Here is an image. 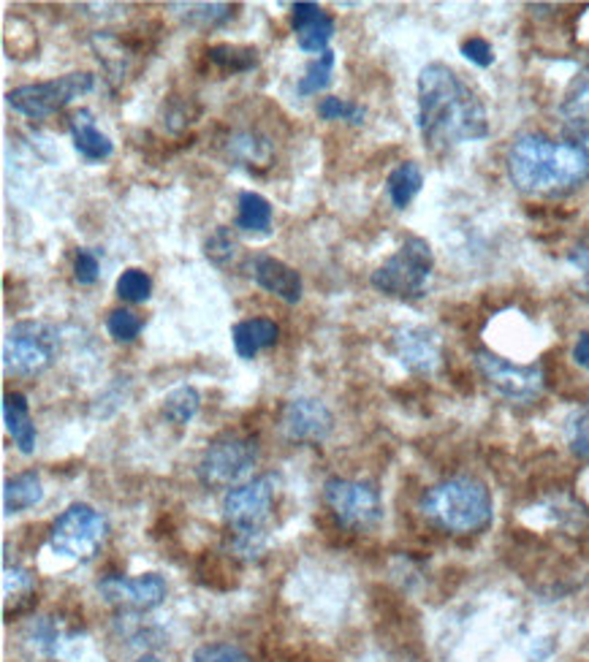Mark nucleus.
Listing matches in <instances>:
<instances>
[{
  "instance_id": "17",
  "label": "nucleus",
  "mask_w": 589,
  "mask_h": 662,
  "mask_svg": "<svg viewBox=\"0 0 589 662\" xmlns=\"http://www.w3.org/2000/svg\"><path fill=\"white\" fill-rule=\"evenodd\" d=\"M68 130H71V139H74L76 152H79L85 161L90 163L106 161V158L114 152L112 139H109L103 130H98L96 117H92L90 109H79V112L71 114Z\"/></svg>"
},
{
  "instance_id": "6",
  "label": "nucleus",
  "mask_w": 589,
  "mask_h": 662,
  "mask_svg": "<svg viewBox=\"0 0 589 662\" xmlns=\"http://www.w3.org/2000/svg\"><path fill=\"white\" fill-rule=\"evenodd\" d=\"M58 355V329L43 321L14 324L3 339V370L9 375H38Z\"/></svg>"
},
{
  "instance_id": "20",
  "label": "nucleus",
  "mask_w": 589,
  "mask_h": 662,
  "mask_svg": "<svg viewBox=\"0 0 589 662\" xmlns=\"http://www.w3.org/2000/svg\"><path fill=\"white\" fill-rule=\"evenodd\" d=\"M43 500V486L41 478L36 473H20L5 478L3 484V511L9 513H22L27 508L38 505Z\"/></svg>"
},
{
  "instance_id": "30",
  "label": "nucleus",
  "mask_w": 589,
  "mask_h": 662,
  "mask_svg": "<svg viewBox=\"0 0 589 662\" xmlns=\"http://www.w3.org/2000/svg\"><path fill=\"white\" fill-rule=\"evenodd\" d=\"M145 321L134 313V310H114L106 321V332L112 334V339L117 342H134L139 337Z\"/></svg>"
},
{
  "instance_id": "1",
  "label": "nucleus",
  "mask_w": 589,
  "mask_h": 662,
  "mask_svg": "<svg viewBox=\"0 0 589 662\" xmlns=\"http://www.w3.org/2000/svg\"><path fill=\"white\" fill-rule=\"evenodd\" d=\"M509 177L522 193L563 196L589 179V123H571L565 139L525 134L509 150Z\"/></svg>"
},
{
  "instance_id": "14",
  "label": "nucleus",
  "mask_w": 589,
  "mask_h": 662,
  "mask_svg": "<svg viewBox=\"0 0 589 662\" xmlns=\"http://www.w3.org/2000/svg\"><path fill=\"white\" fill-rule=\"evenodd\" d=\"M394 353L408 372L429 375L440 364V337L427 326H405L394 334Z\"/></svg>"
},
{
  "instance_id": "16",
  "label": "nucleus",
  "mask_w": 589,
  "mask_h": 662,
  "mask_svg": "<svg viewBox=\"0 0 589 662\" xmlns=\"http://www.w3.org/2000/svg\"><path fill=\"white\" fill-rule=\"evenodd\" d=\"M293 30H297L299 47L304 52L324 54L335 36V20L321 9L318 3H297L293 5Z\"/></svg>"
},
{
  "instance_id": "23",
  "label": "nucleus",
  "mask_w": 589,
  "mask_h": 662,
  "mask_svg": "<svg viewBox=\"0 0 589 662\" xmlns=\"http://www.w3.org/2000/svg\"><path fill=\"white\" fill-rule=\"evenodd\" d=\"M199 408L201 397L193 386H179L163 397V415L177 426L190 424L196 419V413H199Z\"/></svg>"
},
{
  "instance_id": "33",
  "label": "nucleus",
  "mask_w": 589,
  "mask_h": 662,
  "mask_svg": "<svg viewBox=\"0 0 589 662\" xmlns=\"http://www.w3.org/2000/svg\"><path fill=\"white\" fill-rule=\"evenodd\" d=\"M98 270H101V264H98L96 250H90V248L76 250L74 280L79 283V286H92V283L98 280Z\"/></svg>"
},
{
  "instance_id": "25",
  "label": "nucleus",
  "mask_w": 589,
  "mask_h": 662,
  "mask_svg": "<svg viewBox=\"0 0 589 662\" xmlns=\"http://www.w3.org/2000/svg\"><path fill=\"white\" fill-rule=\"evenodd\" d=\"M560 112L568 123H589V68L581 71L565 90Z\"/></svg>"
},
{
  "instance_id": "11",
  "label": "nucleus",
  "mask_w": 589,
  "mask_h": 662,
  "mask_svg": "<svg viewBox=\"0 0 589 662\" xmlns=\"http://www.w3.org/2000/svg\"><path fill=\"white\" fill-rule=\"evenodd\" d=\"M277 478L275 475H261V478L250 480V484L237 486L223 500V513L226 522L231 524L237 533H264L261 524L270 516L272 500H275Z\"/></svg>"
},
{
  "instance_id": "31",
  "label": "nucleus",
  "mask_w": 589,
  "mask_h": 662,
  "mask_svg": "<svg viewBox=\"0 0 589 662\" xmlns=\"http://www.w3.org/2000/svg\"><path fill=\"white\" fill-rule=\"evenodd\" d=\"M36 592V582L27 571L22 567H5L3 571V600L11 603V600H25Z\"/></svg>"
},
{
  "instance_id": "13",
  "label": "nucleus",
  "mask_w": 589,
  "mask_h": 662,
  "mask_svg": "<svg viewBox=\"0 0 589 662\" xmlns=\"http://www.w3.org/2000/svg\"><path fill=\"white\" fill-rule=\"evenodd\" d=\"M335 415L321 399L299 397L283 413V432L293 442H321L329 437Z\"/></svg>"
},
{
  "instance_id": "5",
  "label": "nucleus",
  "mask_w": 589,
  "mask_h": 662,
  "mask_svg": "<svg viewBox=\"0 0 589 662\" xmlns=\"http://www.w3.org/2000/svg\"><path fill=\"white\" fill-rule=\"evenodd\" d=\"M106 519L90 505L65 508L49 529V549L68 560H90L106 540Z\"/></svg>"
},
{
  "instance_id": "3",
  "label": "nucleus",
  "mask_w": 589,
  "mask_h": 662,
  "mask_svg": "<svg viewBox=\"0 0 589 662\" xmlns=\"http://www.w3.org/2000/svg\"><path fill=\"white\" fill-rule=\"evenodd\" d=\"M418 508L427 522L454 535L481 533L492 522V495L481 480L467 475L435 484Z\"/></svg>"
},
{
  "instance_id": "27",
  "label": "nucleus",
  "mask_w": 589,
  "mask_h": 662,
  "mask_svg": "<svg viewBox=\"0 0 589 662\" xmlns=\"http://www.w3.org/2000/svg\"><path fill=\"white\" fill-rule=\"evenodd\" d=\"M152 293V280L147 272L141 270H125L117 280V297L130 304L147 302Z\"/></svg>"
},
{
  "instance_id": "22",
  "label": "nucleus",
  "mask_w": 589,
  "mask_h": 662,
  "mask_svg": "<svg viewBox=\"0 0 589 662\" xmlns=\"http://www.w3.org/2000/svg\"><path fill=\"white\" fill-rule=\"evenodd\" d=\"M237 228L250 234H266L272 228V204L261 193L245 190L239 193V212Z\"/></svg>"
},
{
  "instance_id": "19",
  "label": "nucleus",
  "mask_w": 589,
  "mask_h": 662,
  "mask_svg": "<svg viewBox=\"0 0 589 662\" xmlns=\"http://www.w3.org/2000/svg\"><path fill=\"white\" fill-rule=\"evenodd\" d=\"M3 421L11 440L22 453L36 451V426H33L30 408L22 394H5L3 397Z\"/></svg>"
},
{
  "instance_id": "8",
  "label": "nucleus",
  "mask_w": 589,
  "mask_h": 662,
  "mask_svg": "<svg viewBox=\"0 0 589 662\" xmlns=\"http://www.w3.org/2000/svg\"><path fill=\"white\" fill-rule=\"evenodd\" d=\"M255 462H259V451H255L253 440L221 437L201 457L199 478L210 489H228V486H237L239 480L248 478Z\"/></svg>"
},
{
  "instance_id": "15",
  "label": "nucleus",
  "mask_w": 589,
  "mask_h": 662,
  "mask_svg": "<svg viewBox=\"0 0 589 662\" xmlns=\"http://www.w3.org/2000/svg\"><path fill=\"white\" fill-rule=\"evenodd\" d=\"M253 280L259 283L264 291L275 293L277 299L288 304H297L302 299V277L293 266L286 261L275 259V255H255L253 259Z\"/></svg>"
},
{
  "instance_id": "7",
  "label": "nucleus",
  "mask_w": 589,
  "mask_h": 662,
  "mask_svg": "<svg viewBox=\"0 0 589 662\" xmlns=\"http://www.w3.org/2000/svg\"><path fill=\"white\" fill-rule=\"evenodd\" d=\"M92 90V74L87 71H74V74L58 76V79L38 82V85H22L9 92V107L25 117L41 120L49 114L60 112L68 107L74 98L85 96Z\"/></svg>"
},
{
  "instance_id": "39",
  "label": "nucleus",
  "mask_w": 589,
  "mask_h": 662,
  "mask_svg": "<svg viewBox=\"0 0 589 662\" xmlns=\"http://www.w3.org/2000/svg\"><path fill=\"white\" fill-rule=\"evenodd\" d=\"M574 359H576V364L589 366V332L581 334V337H579V342H576V348H574Z\"/></svg>"
},
{
  "instance_id": "24",
  "label": "nucleus",
  "mask_w": 589,
  "mask_h": 662,
  "mask_svg": "<svg viewBox=\"0 0 589 662\" xmlns=\"http://www.w3.org/2000/svg\"><path fill=\"white\" fill-rule=\"evenodd\" d=\"M335 52L331 49H326L324 54H318L315 60H310V65L304 68V76L302 79L297 82V92L302 98H310V96H318L321 90H324L326 85L331 82V71H335Z\"/></svg>"
},
{
  "instance_id": "32",
  "label": "nucleus",
  "mask_w": 589,
  "mask_h": 662,
  "mask_svg": "<svg viewBox=\"0 0 589 662\" xmlns=\"http://www.w3.org/2000/svg\"><path fill=\"white\" fill-rule=\"evenodd\" d=\"M193 662H250L248 654L231 644H206L193 654Z\"/></svg>"
},
{
  "instance_id": "35",
  "label": "nucleus",
  "mask_w": 589,
  "mask_h": 662,
  "mask_svg": "<svg viewBox=\"0 0 589 662\" xmlns=\"http://www.w3.org/2000/svg\"><path fill=\"white\" fill-rule=\"evenodd\" d=\"M462 54H465L473 65H478V68H489V65L494 63L492 43H489L487 38L473 36L467 38V41H462Z\"/></svg>"
},
{
  "instance_id": "4",
  "label": "nucleus",
  "mask_w": 589,
  "mask_h": 662,
  "mask_svg": "<svg viewBox=\"0 0 589 662\" xmlns=\"http://www.w3.org/2000/svg\"><path fill=\"white\" fill-rule=\"evenodd\" d=\"M433 248L427 239L408 237L394 255L384 266L373 272V286L380 293H389L397 299H418L424 297L433 277Z\"/></svg>"
},
{
  "instance_id": "40",
  "label": "nucleus",
  "mask_w": 589,
  "mask_h": 662,
  "mask_svg": "<svg viewBox=\"0 0 589 662\" xmlns=\"http://www.w3.org/2000/svg\"><path fill=\"white\" fill-rule=\"evenodd\" d=\"M139 662H158V660L152 658V654H145V658H139Z\"/></svg>"
},
{
  "instance_id": "28",
  "label": "nucleus",
  "mask_w": 589,
  "mask_h": 662,
  "mask_svg": "<svg viewBox=\"0 0 589 662\" xmlns=\"http://www.w3.org/2000/svg\"><path fill=\"white\" fill-rule=\"evenodd\" d=\"M204 255L212 261V264H217V266L228 264V261H231L234 255H237V239H234L231 228L217 226L215 232H212L210 237H206Z\"/></svg>"
},
{
  "instance_id": "9",
  "label": "nucleus",
  "mask_w": 589,
  "mask_h": 662,
  "mask_svg": "<svg viewBox=\"0 0 589 662\" xmlns=\"http://www.w3.org/2000/svg\"><path fill=\"white\" fill-rule=\"evenodd\" d=\"M324 500L337 522L351 529H369L384 519V502L378 489L367 480L329 478L324 484Z\"/></svg>"
},
{
  "instance_id": "18",
  "label": "nucleus",
  "mask_w": 589,
  "mask_h": 662,
  "mask_svg": "<svg viewBox=\"0 0 589 662\" xmlns=\"http://www.w3.org/2000/svg\"><path fill=\"white\" fill-rule=\"evenodd\" d=\"M277 337H280V329H277L275 321L270 318L239 321L231 329L234 350H237L239 359H253L261 350L272 348V345L277 342Z\"/></svg>"
},
{
  "instance_id": "37",
  "label": "nucleus",
  "mask_w": 589,
  "mask_h": 662,
  "mask_svg": "<svg viewBox=\"0 0 589 662\" xmlns=\"http://www.w3.org/2000/svg\"><path fill=\"white\" fill-rule=\"evenodd\" d=\"M571 448H574V453H579V457L589 459V408L574 421V426H571Z\"/></svg>"
},
{
  "instance_id": "21",
  "label": "nucleus",
  "mask_w": 589,
  "mask_h": 662,
  "mask_svg": "<svg viewBox=\"0 0 589 662\" xmlns=\"http://www.w3.org/2000/svg\"><path fill=\"white\" fill-rule=\"evenodd\" d=\"M422 185H424V174H422V168H418V163H413V161L400 163V166L389 174V179H386L389 199L397 210H405V207L418 196Z\"/></svg>"
},
{
  "instance_id": "38",
  "label": "nucleus",
  "mask_w": 589,
  "mask_h": 662,
  "mask_svg": "<svg viewBox=\"0 0 589 662\" xmlns=\"http://www.w3.org/2000/svg\"><path fill=\"white\" fill-rule=\"evenodd\" d=\"M571 264L585 275V283L589 286V245H581V248H576L574 253H571Z\"/></svg>"
},
{
  "instance_id": "2",
  "label": "nucleus",
  "mask_w": 589,
  "mask_h": 662,
  "mask_svg": "<svg viewBox=\"0 0 589 662\" xmlns=\"http://www.w3.org/2000/svg\"><path fill=\"white\" fill-rule=\"evenodd\" d=\"M418 128L424 145L451 147L487 139L489 117L481 98L454 68L429 63L418 74Z\"/></svg>"
},
{
  "instance_id": "10",
  "label": "nucleus",
  "mask_w": 589,
  "mask_h": 662,
  "mask_svg": "<svg viewBox=\"0 0 589 662\" xmlns=\"http://www.w3.org/2000/svg\"><path fill=\"white\" fill-rule=\"evenodd\" d=\"M476 364L481 370L484 380L494 388L498 394H503L505 399H514V402H530L538 394L543 391V366L541 364H514V361L503 359V355H494L489 350L476 355Z\"/></svg>"
},
{
  "instance_id": "26",
  "label": "nucleus",
  "mask_w": 589,
  "mask_h": 662,
  "mask_svg": "<svg viewBox=\"0 0 589 662\" xmlns=\"http://www.w3.org/2000/svg\"><path fill=\"white\" fill-rule=\"evenodd\" d=\"M210 60L215 65H221L223 71H231V74H242V71L255 68L259 63V52L253 47H231V43H217L210 47Z\"/></svg>"
},
{
  "instance_id": "12",
  "label": "nucleus",
  "mask_w": 589,
  "mask_h": 662,
  "mask_svg": "<svg viewBox=\"0 0 589 662\" xmlns=\"http://www.w3.org/2000/svg\"><path fill=\"white\" fill-rule=\"evenodd\" d=\"M98 592L103 600L125 611H150L163 603L166 598V582L158 573H145V576H109L98 584Z\"/></svg>"
},
{
  "instance_id": "29",
  "label": "nucleus",
  "mask_w": 589,
  "mask_h": 662,
  "mask_svg": "<svg viewBox=\"0 0 589 662\" xmlns=\"http://www.w3.org/2000/svg\"><path fill=\"white\" fill-rule=\"evenodd\" d=\"M318 117L326 120V123H335V120H348L353 125L364 123V109L359 103L346 101V98L329 96L318 103Z\"/></svg>"
},
{
  "instance_id": "36",
  "label": "nucleus",
  "mask_w": 589,
  "mask_h": 662,
  "mask_svg": "<svg viewBox=\"0 0 589 662\" xmlns=\"http://www.w3.org/2000/svg\"><path fill=\"white\" fill-rule=\"evenodd\" d=\"M196 9L199 11H190V20H199L201 25H221L234 14L231 5L226 3H199Z\"/></svg>"
},
{
  "instance_id": "34",
  "label": "nucleus",
  "mask_w": 589,
  "mask_h": 662,
  "mask_svg": "<svg viewBox=\"0 0 589 662\" xmlns=\"http://www.w3.org/2000/svg\"><path fill=\"white\" fill-rule=\"evenodd\" d=\"M231 150L237 152V158H242L245 163H250V161L264 163L266 158H270V147H266V141H255L250 134H245V136H239V139H234L231 141Z\"/></svg>"
}]
</instances>
